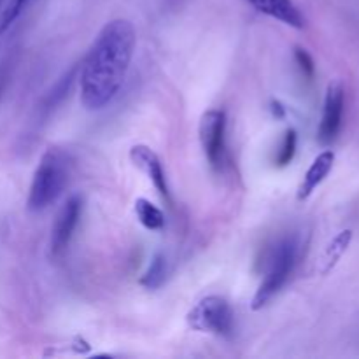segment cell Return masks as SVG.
Segmentation results:
<instances>
[{
	"mask_svg": "<svg viewBox=\"0 0 359 359\" xmlns=\"http://www.w3.org/2000/svg\"><path fill=\"white\" fill-rule=\"evenodd\" d=\"M137 34L128 20H111L95 37L81 65V102L88 111L107 107L121 90L135 51Z\"/></svg>",
	"mask_w": 359,
	"mask_h": 359,
	"instance_id": "obj_1",
	"label": "cell"
},
{
	"mask_svg": "<svg viewBox=\"0 0 359 359\" xmlns=\"http://www.w3.org/2000/svg\"><path fill=\"white\" fill-rule=\"evenodd\" d=\"M69 167L67 154L56 147H49L42 154L28 191V210L41 212L60 198L69 182Z\"/></svg>",
	"mask_w": 359,
	"mask_h": 359,
	"instance_id": "obj_2",
	"label": "cell"
},
{
	"mask_svg": "<svg viewBox=\"0 0 359 359\" xmlns=\"http://www.w3.org/2000/svg\"><path fill=\"white\" fill-rule=\"evenodd\" d=\"M298 259L297 238L284 237L269 249L265 256V273L259 287L256 290L255 298L251 302L252 311H259L265 307L277 293L284 287L290 276L293 273L294 263Z\"/></svg>",
	"mask_w": 359,
	"mask_h": 359,
	"instance_id": "obj_3",
	"label": "cell"
},
{
	"mask_svg": "<svg viewBox=\"0 0 359 359\" xmlns=\"http://www.w3.org/2000/svg\"><path fill=\"white\" fill-rule=\"evenodd\" d=\"M186 323L193 332L228 339L233 335L235 314L228 300H224L223 297L210 294L193 305L191 311L186 316Z\"/></svg>",
	"mask_w": 359,
	"mask_h": 359,
	"instance_id": "obj_4",
	"label": "cell"
},
{
	"mask_svg": "<svg viewBox=\"0 0 359 359\" xmlns=\"http://www.w3.org/2000/svg\"><path fill=\"white\" fill-rule=\"evenodd\" d=\"M226 112L221 109H209L200 118V146L214 172H221L226 163Z\"/></svg>",
	"mask_w": 359,
	"mask_h": 359,
	"instance_id": "obj_5",
	"label": "cell"
},
{
	"mask_svg": "<svg viewBox=\"0 0 359 359\" xmlns=\"http://www.w3.org/2000/svg\"><path fill=\"white\" fill-rule=\"evenodd\" d=\"M81 216H83V200L81 196L74 195L65 202L56 216L55 224L51 228V238H49V251L51 258L58 259L65 255L69 249L70 241L77 230Z\"/></svg>",
	"mask_w": 359,
	"mask_h": 359,
	"instance_id": "obj_6",
	"label": "cell"
},
{
	"mask_svg": "<svg viewBox=\"0 0 359 359\" xmlns=\"http://www.w3.org/2000/svg\"><path fill=\"white\" fill-rule=\"evenodd\" d=\"M344 105H346L344 84L340 81H332L328 84V90H326L321 123H319L318 130V139L323 146H330L339 137L340 128H342Z\"/></svg>",
	"mask_w": 359,
	"mask_h": 359,
	"instance_id": "obj_7",
	"label": "cell"
},
{
	"mask_svg": "<svg viewBox=\"0 0 359 359\" xmlns=\"http://www.w3.org/2000/svg\"><path fill=\"white\" fill-rule=\"evenodd\" d=\"M130 161L153 182L154 189L161 195V198L172 205L170 188H168L167 175H165L163 163H161L160 156L151 149L146 144H135L130 147Z\"/></svg>",
	"mask_w": 359,
	"mask_h": 359,
	"instance_id": "obj_8",
	"label": "cell"
},
{
	"mask_svg": "<svg viewBox=\"0 0 359 359\" xmlns=\"http://www.w3.org/2000/svg\"><path fill=\"white\" fill-rule=\"evenodd\" d=\"M244 2L258 13L280 21L287 27L297 28V30H302L307 25L304 13L293 0H244Z\"/></svg>",
	"mask_w": 359,
	"mask_h": 359,
	"instance_id": "obj_9",
	"label": "cell"
},
{
	"mask_svg": "<svg viewBox=\"0 0 359 359\" xmlns=\"http://www.w3.org/2000/svg\"><path fill=\"white\" fill-rule=\"evenodd\" d=\"M333 165H335V153H333L332 149H325L323 153H319L318 156L314 158V161H312V165L309 167V170L305 172L300 188H298L297 196L300 202H305L307 198H311L312 193H314L316 189L325 182V179L328 177Z\"/></svg>",
	"mask_w": 359,
	"mask_h": 359,
	"instance_id": "obj_10",
	"label": "cell"
},
{
	"mask_svg": "<svg viewBox=\"0 0 359 359\" xmlns=\"http://www.w3.org/2000/svg\"><path fill=\"white\" fill-rule=\"evenodd\" d=\"M351 242H353V230H342L330 241V244L323 251L321 259H319V273L321 276H328L333 272V269L339 265V262L349 249Z\"/></svg>",
	"mask_w": 359,
	"mask_h": 359,
	"instance_id": "obj_11",
	"label": "cell"
},
{
	"mask_svg": "<svg viewBox=\"0 0 359 359\" xmlns=\"http://www.w3.org/2000/svg\"><path fill=\"white\" fill-rule=\"evenodd\" d=\"M135 214L137 219L140 221L144 228L151 231H160L165 226V216L153 202L147 198H137L135 200Z\"/></svg>",
	"mask_w": 359,
	"mask_h": 359,
	"instance_id": "obj_12",
	"label": "cell"
},
{
	"mask_svg": "<svg viewBox=\"0 0 359 359\" xmlns=\"http://www.w3.org/2000/svg\"><path fill=\"white\" fill-rule=\"evenodd\" d=\"M165 279H167V259L161 252H158L153 256L144 276L140 277V284L146 290H158L165 283Z\"/></svg>",
	"mask_w": 359,
	"mask_h": 359,
	"instance_id": "obj_13",
	"label": "cell"
},
{
	"mask_svg": "<svg viewBox=\"0 0 359 359\" xmlns=\"http://www.w3.org/2000/svg\"><path fill=\"white\" fill-rule=\"evenodd\" d=\"M297 146H298L297 132H294L293 128L286 130L283 142H280V149L277 151V154H276L277 167H287V165L294 160V154H297Z\"/></svg>",
	"mask_w": 359,
	"mask_h": 359,
	"instance_id": "obj_14",
	"label": "cell"
},
{
	"mask_svg": "<svg viewBox=\"0 0 359 359\" xmlns=\"http://www.w3.org/2000/svg\"><path fill=\"white\" fill-rule=\"evenodd\" d=\"M28 2H30V0H11V2L7 4V7L2 11V14H0V35H2L4 32L9 30L11 25L18 20V16H20L21 13H23L25 6H27Z\"/></svg>",
	"mask_w": 359,
	"mask_h": 359,
	"instance_id": "obj_15",
	"label": "cell"
},
{
	"mask_svg": "<svg viewBox=\"0 0 359 359\" xmlns=\"http://www.w3.org/2000/svg\"><path fill=\"white\" fill-rule=\"evenodd\" d=\"M294 60H297L302 74H304L307 79H312V77H314V72H316V65H314V60H312V56L309 55L307 49H304V48L294 49Z\"/></svg>",
	"mask_w": 359,
	"mask_h": 359,
	"instance_id": "obj_16",
	"label": "cell"
},
{
	"mask_svg": "<svg viewBox=\"0 0 359 359\" xmlns=\"http://www.w3.org/2000/svg\"><path fill=\"white\" fill-rule=\"evenodd\" d=\"M7 79H9V65H4L0 67V95L4 93V88H6Z\"/></svg>",
	"mask_w": 359,
	"mask_h": 359,
	"instance_id": "obj_17",
	"label": "cell"
},
{
	"mask_svg": "<svg viewBox=\"0 0 359 359\" xmlns=\"http://www.w3.org/2000/svg\"><path fill=\"white\" fill-rule=\"evenodd\" d=\"M272 111H273V114L277 116V118H284V114H286L283 104H280V102H277V100L272 102Z\"/></svg>",
	"mask_w": 359,
	"mask_h": 359,
	"instance_id": "obj_18",
	"label": "cell"
},
{
	"mask_svg": "<svg viewBox=\"0 0 359 359\" xmlns=\"http://www.w3.org/2000/svg\"><path fill=\"white\" fill-rule=\"evenodd\" d=\"M0 4H2V0H0Z\"/></svg>",
	"mask_w": 359,
	"mask_h": 359,
	"instance_id": "obj_19",
	"label": "cell"
}]
</instances>
